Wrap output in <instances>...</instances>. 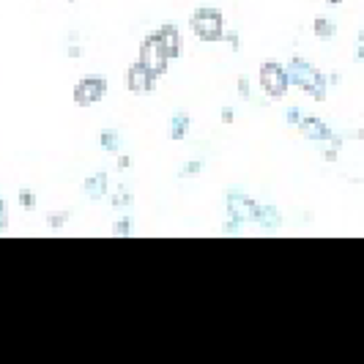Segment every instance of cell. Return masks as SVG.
<instances>
[{
  "mask_svg": "<svg viewBox=\"0 0 364 364\" xmlns=\"http://www.w3.org/2000/svg\"><path fill=\"white\" fill-rule=\"evenodd\" d=\"M156 33H159V38H162V44H164V50H167V55L176 60V58L181 55V47H183L181 31H178L176 25H162Z\"/></svg>",
  "mask_w": 364,
  "mask_h": 364,
  "instance_id": "ba28073f",
  "label": "cell"
},
{
  "mask_svg": "<svg viewBox=\"0 0 364 364\" xmlns=\"http://www.w3.org/2000/svg\"><path fill=\"white\" fill-rule=\"evenodd\" d=\"M200 173V162H186L181 170V176H198Z\"/></svg>",
  "mask_w": 364,
  "mask_h": 364,
  "instance_id": "5bb4252c",
  "label": "cell"
},
{
  "mask_svg": "<svg viewBox=\"0 0 364 364\" xmlns=\"http://www.w3.org/2000/svg\"><path fill=\"white\" fill-rule=\"evenodd\" d=\"M189 28L195 31V36L205 41V44H211V41H225V17H222V11L214 9V6H203L198 9L192 17H189Z\"/></svg>",
  "mask_w": 364,
  "mask_h": 364,
  "instance_id": "7a4b0ae2",
  "label": "cell"
},
{
  "mask_svg": "<svg viewBox=\"0 0 364 364\" xmlns=\"http://www.w3.org/2000/svg\"><path fill=\"white\" fill-rule=\"evenodd\" d=\"M132 230H134V222H132L129 217H124L118 225H115V233H118V236H129Z\"/></svg>",
  "mask_w": 364,
  "mask_h": 364,
  "instance_id": "4fadbf2b",
  "label": "cell"
},
{
  "mask_svg": "<svg viewBox=\"0 0 364 364\" xmlns=\"http://www.w3.org/2000/svg\"><path fill=\"white\" fill-rule=\"evenodd\" d=\"M288 74H291V85L310 93L312 99H318V102L326 99V74H321L312 63L301 60V58H293L288 63Z\"/></svg>",
  "mask_w": 364,
  "mask_h": 364,
  "instance_id": "6da1fadb",
  "label": "cell"
},
{
  "mask_svg": "<svg viewBox=\"0 0 364 364\" xmlns=\"http://www.w3.org/2000/svg\"><path fill=\"white\" fill-rule=\"evenodd\" d=\"M19 203H22L25 208H33V205H36V198H33L31 192H22V195H19Z\"/></svg>",
  "mask_w": 364,
  "mask_h": 364,
  "instance_id": "9a60e30c",
  "label": "cell"
},
{
  "mask_svg": "<svg viewBox=\"0 0 364 364\" xmlns=\"http://www.w3.org/2000/svg\"><path fill=\"white\" fill-rule=\"evenodd\" d=\"M222 121L230 124V121H233V109H225V112H222Z\"/></svg>",
  "mask_w": 364,
  "mask_h": 364,
  "instance_id": "44dd1931",
  "label": "cell"
},
{
  "mask_svg": "<svg viewBox=\"0 0 364 364\" xmlns=\"http://www.w3.org/2000/svg\"><path fill=\"white\" fill-rule=\"evenodd\" d=\"M260 88L266 91V96H272V99H282L288 93V88H291L288 66H282L277 60H266L260 66Z\"/></svg>",
  "mask_w": 364,
  "mask_h": 364,
  "instance_id": "3957f363",
  "label": "cell"
},
{
  "mask_svg": "<svg viewBox=\"0 0 364 364\" xmlns=\"http://www.w3.org/2000/svg\"><path fill=\"white\" fill-rule=\"evenodd\" d=\"M143 66H148L154 74H159L162 77L167 69H170V55H167V50H164L162 38H159V33L154 31V33H148L146 38H143V44H140V58H137Z\"/></svg>",
  "mask_w": 364,
  "mask_h": 364,
  "instance_id": "277c9868",
  "label": "cell"
},
{
  "mask_svg": "<svg viewBox=\"0 0 364 364\" xmlns=\"http://www.w3.org/2000/svg\"><path fill=\"white\" fill-rule=\"evenodd\" d=\"M288 121H291V124H299V121H301V115H299V109H291V112H288Z\"/></svg>",
  "mask_w": 364,
  "mask_h": 364,
  "instance_id": "ffe728a7",
  "label": "cell"
},
{
  "mask_svg": "<svg viewBox=\"0 0 364 364\" xmlns=\"http://www.w3.org/2000/svg\"><path fill=\"white\" fill-rule=\"evenodd\" d=\"M186 132H189V118H186V115H176V118L170 121V129H167L170 140H183Z\"/></svg>",
  "mask_w": 364,
  "mask_h": 364,
  "instance_id": "8fae6325",
  "label": "cell"
},
{
  "mask_svg": "<svg viewBox=\"0 0 364 364\" xmlns=\"http://www.w3.org/2000/svg\"><path fill=\"white\" fill-rule=\"evenodd\" d=\"M9 228V217H6V203L0 200V230H6Z\"/></svg>",
  "mask_w": 364,
  "mask_h": 364,
  "instance_id": "2e32d148",
  "label": "cell"
},
{
  "mask_svg": "<svg viewBox=\"0 0 364 364\" xmlns=\"http://www.w3.org/2000/svg\"><path fill=\"white\" fill-rule=\"evenodd\" d=\"M107 93V77L102 74H88L74 85V105L77 107H93L96 102H102V96Z\"/></svg>",
  "mask_w": 364,
  "mask_h": 364,
  "instance_id": "5b68a950",
  "label": "cell"
},
{
  "mask_svg": "<svg viewBox=\"0 0 364 364\" xmlns=\"http://www.w3.org/2000/svg\"><path fill=\"white\" fill-rule=\"evenodd\" d=\"M312 31H315V36L321 38V41H331L334 33H337V28H334V22L326 17H318L312 22Z\"/></svg>",
  "mask_w": 364,
  "mask_h": 364,
  "instance_id": "30bf717a",
  "label": "cell"
},
{
  "mask_svg": "<svg viewBox=\"0 0 364 364\" xmlns=\"http://www.w3.org/2000/svg\"><path fill=\"white\" fill-rule=\"evenodd\" d=\"M328 3H331V6H337V3H343V0H328Z\"/></svg>",
  "mask_w": 364,
  "mask_h": 364,
  "instance_id": "cb8c5ba5",
  "label": "cell"
},
{
  "mask_svg": "<svg viewBox=\"0 0 364 364\" xmlns=\"http://www.w3.org/2000/svg\"><path fill=\"white\" fill-rule=\"evenodd\" d=\"M85 195L91 198V200H102L105 195H107V176L105 173H99V176H93V178H88L85 181Z\"/></svg>",
  "mask_w": 364,
  "mask_h": 364,
  "instance_id": "9c48e42d",
  "label": "cell"
},
{
  "mask_svg": "<svg viewBox=\"0 0 364 364\" xmlns=\"http://www.w3.org/2000/svg\"><path fill=\"white\" fill-rule=\"evenodd\" d=\"M296 127H299V132H301L307 140H315V143H331V146H337V148L343 146V140H340V137H337V134H334V132H331L321 118H310V115H304Z\"/></svg>",
  "mask_w": 364,
  "mask_h": 364,
  "instance_id": "52a82bcc",
  "label": "cell"
},
{
  "mask_svg": "<svg viewBox=\"0 0 364 364\" xmlns=\"http://www.w3.org/2000/svg\"><path fill=\"white\" fill-rule=\"evenodd\" d=\"M238 91L244 93V96H250V85H247V77H241V80H238Z\"/></svg>",
  "mask_w": 364,
  "mask_h": 364,
  "instance_id": "ac0fdd59",
  "label": "cell"
},
{
  "mask_svg": "<svg viewBox=\"0 0 364 364\" xmlns=\"http://www.w3.org/2000/svg\"><path fill=\"white\" fill-rule=\"evenodd\" d=\"M156 80H159V74H154L148 66H143L140 60L137 63H132L124 74V85H127L132 93H151L156 91Z\"/></svg>",
  "mask_w": 364,
  "mask_h": 364,
  "instance_id": "8992f818",
  "label": "cell"
},
{
  "mask_svg": "<svg viewBox=\"0 0 364 364\" xmlns=\"http://www.w3.org/2000/svg\"><path fill=\"white\" fill-rule=\"evenodd\" d=\"M66 219H69V214H58V217H50V228H60Z\"/></svg>",
  "mask_w": 364,
  "mask_h": 364,
  "instance_id": "e0dca14e",
  "label": "cell"
},
{
  "mask_svg": "<svg viewBox=\"0 0 364 364\" xmlns=\"http://www.w3.org/2000/svg\"><path fill=\"white\" fill-rule=\"evenodd\" d=\"M102 148H105V151H118V132H115V129L102 132Z\"/></svg>",
  "mask_w": 364,
  "mask_h": 364,
  "instance_id": "7c38bea8",
  "label": "cell"
},
{
  "mask_svg": "<svg viewBox=\"0 0 364 364\" xmlns=\"http://www.w3.org/2000/svg\"><path fill=\"white\" fill-rule=\"evenodd\" d=\"M359 44H364V31L359 33Z\"/></svg>",
  "mask_w": 364,
  "mask_h": 364,
  "instance_id": "603a6c76",
  "label": "cell"
},
{
  "mask_svg": "<svg viewBox=\"0 0 364 364\" xmlns=\"http://www.w3.org/2000/svg\"><path fill=\"white\" fill-rule=\"evenodd\" d=\"M356 60H364V44H359V50H356Z\"/></svg>",
  "mask_w": 364,
  "mask_h": 364,
  "instance_id": "7402d4cb",
  "label": "cell"
},
{
  "mask_svg": "<svg viewBox=\"0 0 364 364\" xmlns=\"http://www.w3.org/2000/svg\"><path fill=\"white\" fill-rule=\"evenodd\" d=\"M129 167H132V159H129V156H121V159H118V170H129Z\"/></svg>",
  "mask_w": 364,
  "mask_h": 364,
  "instance_id": "d6986e66",
  "label": "cell"
}]
</instances>
